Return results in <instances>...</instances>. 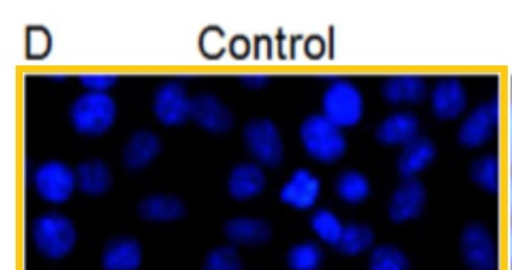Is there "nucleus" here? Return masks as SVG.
<instances>
[{"instance_id":"obj_1","label":"nucleus","mask_w":512,"mask_h":270,"mask_svg":"<svg viewBox=\"0 0 512 270\" xmlns=\"http://www.w3.org/2000/svg\"><path fill=\"white\" fill-rule=\"evenodd\" d=\"M299 140L309 157L322 164H335L348 151V138L343 128L336 126L322 113L311 114L302 121Z\"/></svg>"},{"instance_id":"obj_2","label":"nucleus","mask_w":512,"mask_h":270,"mask_svg":"<svg viewBox=\"0 0 512 270\" xmlns=\"http://www.w3.org/2000/svg\"><path fill=\"white\" fill-rule=\"evenodd\" d=\"M30 239L40 255L50 261H60L73 252L77 243V229L69 216L60 212H46L30 225Z\"/></svg>"},{"instance_id":"obj_3","label":"nucleus","mask_w":512,"mask_h":270,"mask_svg":"<svg viewBox=\"0 0 512 270\" xmlns=\"http://www.w3.org/2000/svg\"><path fill=\"white\" fill-rule=\"evenodd\" d=\"M69 117L77 133L97 137L110 130L116 121V101L109 93L84 91L73 100Z\"/></svg>"},{"instance_id":"obj_4","label":"nucleus","mask_w":512,"mask_h":270,"mask_svg":"<svg viewBox=\"0 0 512 270\" xmlns=\"http://www.w3.org/2000/svg\"><path fill=\"white\" fill-rule=\"evenodd\" d=\"M365 110V96L353 81L336 79L323 91L322 114L340 128L356 127Z\"/></svg>"},{"instance_id":"obj_5","label":"nucleus","mask_w":512,"mask_h":270,"mask_svg":"<svg viewBox=\"0 0 512 270\" xmlns=\"http://www.w3.org/2000/svg\"><path fill=\"white\" fill-rule=\"evenodd\" d=\"M245 147L262 167L276 168L285 157V144L281 131L269 118H254L245 124Z\"/></svg>"},{"instance_id":"obj_6","label":"nucleus","mask_w":512,"mask_h":270,"mask_svg":"<svg viewBox=\"0 0 512 270\" xmlns=\"http://www.w3.org/2000/svg\"><path fill=\"white\" fill-rule=\"evenodd\" d=\"M501 118V104L497 97L474 107L461 121L457 140L461 147L476 150L483 147L497 131Z\"/></svg>"},{"instance_id":"obj_7","label":"nucleus","mask_w":512,"mask_h":270,"mask_svg":"<svg viewBox=\"0 0 512 270\" xmlns=\"http://www.w3.org/2000/svg\"><path fill=\"white\" fill-rule=\"evenodd\" d=\"M33 185L43 201L53 205L64 204L77 188L76 170L63 161L43 162L33 174Z\"/></svg>"},{"instance_id":"obj_8","label":"nucleus","mask_w":512,"mask_h":270,"mask_svg":"<svg viewBox=\"0 0 512 270\" xmlns=\"http://www.w3.org/2000/svg\"><path fill=\"white\" fill-rule=\"evenodd\" d=\"M460 253L464 265L470 270L497 269V245L493 232L480 222L464 226L460 235Z\"/></svg>"},{"instance_id":"obj_9","label":"nucleus","mask_w":512,"mask_h":270,"mask_svg":"<svg viewBox=\"0 0 512 270\" xmlns=\"http://www.w3.org/2000/svg\"><path fill=\"white\" fill-rule=\"evenodd\" d=\"M427 205V189L417 178H403L394 188L387 205V215L393 224L402 225L416 221Z\"/></svg>"},{"instance_id":"obj_10","label":"nucleus","mask_w":512,"mask_h":270,"mask_svg":"<svg viewBox=\"0 0 512 270\" xmlns=\"http://www.w3.org/2000/svg\"><path fill=\"white\" fill-rule=\"evenodd\" d=\"M191 103L180 81H165L154 93L153 111L164 126H181L191 117Z\"/></svg>"},{"instance_id":"obj_11","label":"nucleus","mask_w":512,"mask_h":270,"mask_svg":"<svg viewBox=\"0 0 512 270\" xmlns=\"http://www.w3.org/2000/svg\"><path fill=\"white\" fill-rule=\"evenodd\" d=\"M431 113L441 121L457 120L468 106V93L457 77H443L429 94Z\"/></svg>"},{"instance_id":"obj_12","label":"nucleus","mask_w":512,"mask_h":270,"mask_svg":"<svg viewBox=\"0 0 512 270\" xmlns=\"http://www.w3.org/2000/svg\"><path fill=\"white\" fill-rule=\"evenodd\" d=\"M320 194H322L320 178L306 168L293 171L288 181L279 189V199L282 204L296 211H309L315 208Z\"/></svg>"},{"instance_id":"obj_13","label":"nucleus","mask_w":512,"mask_h":270,"mask_svg":"<svg viewBox=\"0 0 512 270\" xmlns=\"http://www.w3.org/2000/svg\"><path fill=\"white\" fill-rule=\"evenodd\" d=\"M380 93L392 106H417L429 96V87L419 74H394L383 80Z\"/></svg>"},{"instance_id":"obj_14","label":"nucleus","mask_w":512,"mask_h":270,"mask_svg":"<svg viewBox=\"0 0 512 270\" xmlns=\"http://www.w3.org/2000/svg\"><path fill=\"white\" fill-rule=\"evenodd\" d=\"M191 118L204 130L227 133L234 126V114L214 94H198L192 99Z\"/></svg>"},{"instance_id":"obj_15","label":"nucleus","mask_w":512,"mask_h":270,"mask_svg":"<svg viewBox=\"0 0 512 270\" xmlns=\"http://www.w3.org/2000/svg\"><path fill=\"white\" fill-rule=\"evenodd\" d=\"M420 135V120L412 111H394L380 121L375 137L386 147H404Z\"/></svg>"},{"instance_id":"obj_16","label":"nucleus","mask_w":512,"mask_h":270,"mask_svg":"<svg viewBox=\"0 0 512 270\" xmlns=\"http://www.w3.org/2000/svg\"><path fill=\"white\" fill-rule=\"evenodd\" d=\"M224 235L231 245L256 248L271 241L272 228L269 222L262 218L235 216L225 222Z\"/></svg>"},{"instance_id":"obj_17","label":"nucleus","mask_w":512,"mask_h":270,"mask_svg":"<svg viewBox=\"0 0 512 270\" xmlns=\"http://www.w3.org/2000/svg\"><path fill=\"white\" fill-rule=\"evenodd\" d=\"M266 187V174L255 161L241 162L229 172L228 192L237 201L258 197Z\"/></svg>"},{"instance_id":"obj_18","label":"nucleus","mask_w":512,"mask_h":270,"mask_svg":"<svg viewBox=\"0 0 512 270\" xmlns=\"http://www.w3.org/2000/svg\"><path fill=\"white\" fill-rule=\"evenodd\" d=\"M143 248L136 238L117 236L104 246L101 253L103 270H140Z\"/></svg>"},{"instance_id":"obj_19","label":"nucleus","mask_w":512,"mask_h":270,"mask_svg":"<svg viewBox=\"0 0 512 270\" xmlns=\"http://www.w3.org/2000/svg\"><path fill=\"white\" fill-rule=\"evenodd\" d=\"M437 157V147L430 138H414L409 144L402 147L397 157V171L403 178H417L421 172L427 170Z\"/></svg>"},{"instance_id":"obj_20","label":"nucleus","mask_w":512,"mask_h":270,"mask_svg":"<svg viewBox=\"0 0 512 270\" xmlns=\"http://www.w3.org/2000/svg\"><path fill=\"white\" fill-rule=\"evenodd\" d=\"M161 151V141L156 133L150 130H138L130 135L124 144L123 164L128 170L140 171L156 160Z\"/></svg>"},{"instance_id":"obj_21","label":"nucleus","mask_w":512,"mask_h":270,"mask_svg":"<svg viewBox=\"0 0 512 270\" xmlns=\"http://www.w3.org/2000/svg\"><path fill=\"white\" fill-rule=\"evenodd\" d=\"M138 214L150 222H174L187 214L184 202L170 194H153L141 199Z\"/></svg>"},{"instance_id":"obj_22","label":"nucleus","mask_w":512,"mask_h":270,"mask_svg":"<svg viewBox=\"0 0 512 270\" xmlns=\"http://www.w3.org/2000/svg\"><path fill=\"white\" fill-rule=\"evenodd\" d=\"M77 188L86 195L99 197L109 191L113 184V174L109 165L99 158H90L77 165Z\"/></svg>"},{"instance_id":"obj_23","label":"nucleus","mask_w":512,"mask_h":270,"mask_svg":"<svg viewBox=\"0 0 512 270\" xmlns=\"http://www.w3.org/2000/svg\"><path fill=\"white\" fill-rule=\"evenodd\" d=\"M335 192L340 201L350 207H357L370 197L372 184L363 172L346 170L340 172L336 178Z\"/></svg>"},{"instance_id":"obj_24","label":"nucleus","mask_w":512,"mask_h":270,"mask_svg":"<svg viewBox=\"0 0 512 270\" xmlns=\"http://www.w3.org/2000/svg\"><path fill=\"white\" fill-rule=\"evenodd\" d=\"M375 241L376 234L372 226L363 224V222H350V224H346L342 238L335 249L342 255L355 258V256L372 251Z\"/></svg>"},{"instance_id":"obj_25","label":"nucleus","mask_w":512,"mask_h":270,"mask_svg":"<svg viewBox=\"0 0 512 270\" xmlns=\"http://www.w3.org/2000/svg\"><path fill=\"white\" fill-rule=\"evenodd\" d=\"M313 235L325 245L336 248L345 231V222L339 218L336 212L329 208H318L313 211L309 219Z\"/></svg>"},{"instance_id":"obj_26","label":"nucleus","mask_w":512,"mask_h":270,"mask_svg":"<svg viewBox=\"0 0 512 270\" xmlns=\"http://www.w3.org/2000/svg\"><path fill=\"white\" fill-rule=\"evenodd\" d=\"M470 178L488 194H497L501 184L500 158L495 154H484L476 158L470 165Z\"/></svg>"},{"instance_id":"obj_27","label":"nucleus","mask_w":512,"mask_h":270,"mask_svg":"<svg viewBox=\"0 0 512 270\" xmlns=\"http://www.w3.org/2000/svg\"><path fill=\"white\" fill-rule=\"evenodd\" d=\"M412 263L407 253L393 243L373 246L367 259V270H410Z\"/></svg>"},{"instance_id":"obj_28","label":"nucleus","mask_w":512,"mask_h":270,"mask_svg":"<svg viewBox=\"0 0 512 270\" xmlns=\"http://www.w3.org/2000/svg\"><path fill=\"white\" fill-rule=\"evenodd\" d=\"M325 261V252L319 243L303 241L295 243L286 253V265L291 270H319Z\"/></svg>"},{"instance_id":"obj_29","label":"nucleus","mask_w":512,"mask_h":270,"mask_svg":"<svg viewBox=\"0 0 512 270\" xmlns=\"http://www.w3.org/2000/svg\"><path fill=\"white\" fill-rule=\"evenodd\" d=\"M202 270H244V262L234 245H222L208 253Z\"/></svg>"},{"instance_id":"obj_30","label":"nucleus","mask_w":512,"mask_h":270,"mask_svg":"<svg viewBox=\"0 0 512 270\" xmlns=\"http://www.w3.org/2000/svg\"><path fill=\"white\" fill-rule=\"evenodd\" d=\"M119 77L113 73H86L80 74V84L86 91L94 93H107L117 83Z\"/></svg>"},{"instance_id":"obj_31","label":"nucleus","mask_w":512,"mask_h":270,"mask_svg":"<svg viewBox=\"0 0 512 270\" xmlns=\"http://www.w3.org/2000/svg\"><path fill=\"white\" fill-rule=\"evenodd\" d=\"M239 80L247 89L261 90L271 81V77L264 73H248L239 77Z\"/></svg>"},{"instance_id":"obj_32","label":"nucleus","mask_w":512,"mask_h":270,"mask_svg":"<svg viewBox=\"0 0 512 270\" xmlns=\"http://www.w3.org/2000/svg\"><path fill=\"white\" fill-rule=\"evenodd\" d=\"M508 137H510V143H508V145H510V157H511V161H512V103H511V108H510V131H508Z\"/></svg>"},{"instance_id":"obj_33","label":"nucleus","mask_w":512,"mask_h":270,"mask_svg":"<svg viewBox=\"0 0 512 270\" xmlns=\"http://www.w3.org/2000/svg\"><path fill=\"white\" fill-rule=\"evenodd\" d=\"M508 248H510V259L512 262V226H511V231H510V242H508Z\"/></svg>"},{"instance_id":"obj_34","label":"nucleus","mask_w":512,"mask_h":270,"mask_svg":"<svg viewBox=\"0 0 512 270\" xmlns=\"http://www.w3.org/2000/svg\"><path fill=\"white\" fill-rule=\"evenodd\" d=\"M510 209L512 215V177L510 178Z\"/></svg>"}]
</instances>
